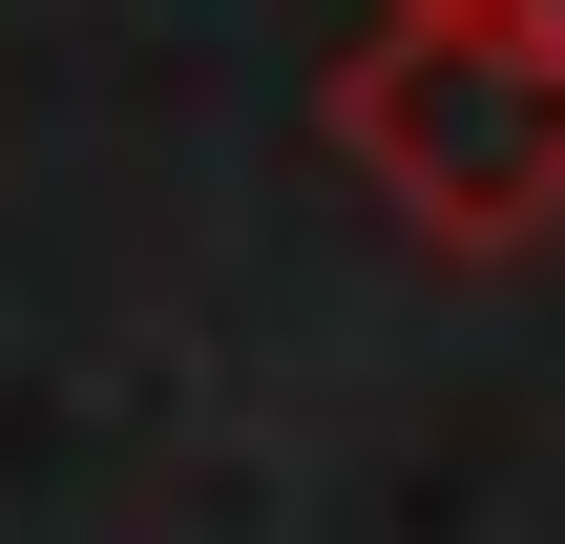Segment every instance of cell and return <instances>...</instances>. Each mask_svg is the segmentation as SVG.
<instances>
[{"mask_svg": "<svg viewBox=\"0 0 565 544\" xmlns=\"http://www.w3.org/2000/svg\"><path fill=\"white\" fill-rule=\"evenodd\" d=\"M398 231L440 252H545L565 231V0H377V42L315 105Z\"/></svg>", "mask_w": 565, "mask_h": 544, "instance_id": "obj_1", "label": "cell"}]
</instances>
